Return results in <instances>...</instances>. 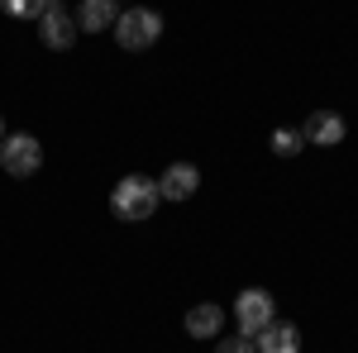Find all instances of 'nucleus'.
<instances>
[{
  "instance_id": "13",
  "label": "nucleus",
  "mask_w": 358,
  "mask_h": 353,
  "mask_svg": "<svg viewBox=\"0 0 358 353\" xmlns=\"http://www.w3.org/2000/svg\"><path fill=\"white\" fill-rule=\"evenodd\" d=\"M215 353H258V349H253L248 334H229V339H220V349H215Z\"/></svg>"
},
{
  "instance_id": "7",
  "label": "nucleus",
  "mask_w": 358,
  "mask_h": 353,
  "mask_svg": "<svg viewBox=\"0 0 358 353\" xmlns=\"http://www.w3.org/2000/svg\"><path fill=\"white\" fill-rule=\"evenodd\" d=\"M196 187H201V172H196L192 163H172L163 177H158V196H163V201H187Z\"/></svg>"
},
{
  "instance_id": "1",
  "label": "nucleus",
  "mask_w": 358,
  "mask_h": 353,
  "mask_svg": "<svg viewBox=\"0 0 358 353\" xmlns=\"http://www.w3.org/2000/svg\"><path fill=\"white\" fill-rule=\"evenodd\" d=\"M158 201H163V196H158V182H153V177H138V172L124 177V182L110 191V210L120 219H148L158 210Z\"/></svg>"
},
{
  "instance_id": "6",
  "label": "nucleus",
  "mask_w": 358,
  "mask_h": 353,
  "mask_svg": "<svg viewBox=\"0 0 358 353\" xmlns=\"http://www.w3.org/2000/svg\"><path fill=\"white\" fill-rule=\"evenodd\" d=\"M301 138L306 143H320V148H334L339 138H344V115H334V110H310L301 124Z\"/></svg>"
},
{
  "instance_id": "9",
  "label": "nucleus",
  "mask_w": 358,
  "mask_h": 353,
  "mask_svg": "<svg viewBox=\"0 0 358 353\" xmlns=\"http://www.w3.org/2000/svg\"><path fill=\"white\" fill-rule=\"evenodd\" d=\"M115 20H120V5H115V0H82V10H77V29H82V34L115 29Z\"/></svg>"
},
{
  "instance_id": "14",
  "label": "nucleus",
  "mask_w": 358,
  "mask_h": 353,
  "mask_svg": "<svg viewBox=\"0 0 358 353\" xmlns=\"http://www.w3.org/2000/svg\"><path fill=\"white\" fill-rule=\"evenodd\" d=\"M0 138H5V120H0Z\"/></svg>"
},
{
  "instance_id": "3",
  "label": "nucleus",
  "mask_w": 358,
  "mask_h": 353,
  "mask_svg": "<svg viewBox=\"0 0 358 353\" xmlns=\"http://www.w3.org/2000/svg\"><path fill=\"white\" fill-rule=\"evenodd\" d=\"M0 167L10 177H34L43 167V148L34 134H5L0 138Z\"/></svg>"
},
{
  "instance_id": "4",
  "label": "nucleus",
  "mask_w": 358,
  "mask_h": 353,
  "mask_svg": "<svg viewBox=\"0 0 358 353\" xmlns=\"http://www.w3.org/2000/svg\"><path fill=\"white\" fill-rule=\"evenodd\" d=\"M234 320H239V334H258V329L268 325V320H277V310H273V296L263 291V287H248V291H239L234 296Z\"/></svg>"
},
{
  "instance_id": "5",
  "label": "nucleus",
  "mask_w": 358,
  "mask_h": 353,
  "mask_svg": "<svg viewBox=\"0 0 358 353\" xmlns=\"http://www.w3.org/2000/svg\"><path fill=\"white\" fill-rule=\"evenodd\" d=\"M34 24H38V38H43L48 48H57V53L77 43V15H67V5H62V0H53Z\"/></svg>"
},
{
  "instance_id": "10",
  "label": "nucleus",
  "mask_w": 358,
  "mask_h": 353,
  "mask_svg": "<svg viewBox=\"0 0 358 353\" xmlns=\"http://www.w3.org/2000/svg\"><path fill=\"white\" fill-rule=\"evenodd\" d=\"M220 325H224V310L215 301H201V305L187 310V334H192V339H215Z\"/></svg>"
},
{
  "instance_id": "8",
  "label": "nucleus",
  "mask_w": 358,
  "mask_h": 353,
  "mask_svg": "<svg viewBox=\"0 0 358 353\" xmlns=\"http://www.w3.org/2000/svg\"><path fill=\"white\" fill-rule=\"evenodd\" d=\"M258 353H301V334L296 325H287V320H268V325L258 329Z\"/></svg>"
},
{
  "instance_id": "12",
  "label": "nucleus",
  "mask_w": 358,
  "mask_h": 353,
  "mask_svg": "<svg viewBox=\"0 0 358 353\" xmlns=\"http://www.w3.org/2000/svg\"><path fill=\"white\" fill-rule=\"evenodd\" d=\"M48 5H53V0H5V10H10L15 20H38Z\"/></svg>"
},
{
  "instance_id": "2",
  "label": "nucleus",
  "mask_w": 358,
  "mask_h": 353,
  "mask_svg": "<svg viewBox=\"0 0 358 353\" xmlns=\"http://www.w3.org/2000/svg\"><path fill=\"white\" fill-rule=\"evenodd\" d=\"M158 34H163V15H158V10H143V5L120 10V20H115V43H120V48H129V53L153 48V43H158Z\"/></svg>"
},
{
  "instance_id": "11",
  "label": "nucleus",
  "mask_w": 358,
  "mask_h": 353,
  "mask_svg": "<svg viewBox=\"0 0 358 353\" xmlns=\"http://www.w3.org/2000/svg\"><path fill=\"white\" fill-rule=\"evenodd\" d=\"M268 143H273L277 158H292V153H301V148H306L301 129H273V138H268Z\"/></svg>"
}]
</instances>
